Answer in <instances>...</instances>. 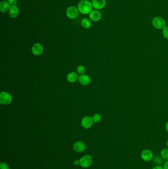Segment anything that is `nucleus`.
I'll use <instances>...</instances> for the list:
<instances>
[{
	"label": "nucleus",
	"mask_w": 168,
	"mask_h": 169,
	"mask_svg": "<svg viewBox=\"0 0 168 169\" xmlns=\"http://www.w3.org/2000/svg\"><path fill=\"white\" fill-rule=\"evenodd\" d=\"M73 164H74V165H75V166H78L80 165V161H79V160H75V161L74 162H73Z\"/></svg>",
	"instance_id": "24"
},
{
	"label": "nucleus",
	"mask_w": 168,
	"mask_h": 169,
	"mask_svg": "<svg viewBox=\"0 0 168 169\" xmlns=\"http://www.w3.org/2000/svg\"><path fill=\"white\" fill-rule=\"evenodd\" d=\"M12 96L7 92H2L0 94V103L2 104L7 105L11 103Z\"/></svg>",
	"instance_id": "5"
},
{
	"label": "nucleus",
	"mask_w": 168,
	"mask_h": 169,
	"mask_svg": "<svg viewBox=\"0 0 168 169\" xmlns=\"http://www.w3.org/2000/svg\"><path fill=\"white\" fill-rule=\"evenodd\" d=\"M11 6H16L17 4V0H8Z\"/></svg>",
	"instance_id": "23"
},
{
	"label": "nucleus",
	"mask_w": 168,
	"mask_h": 169,
	"mask_svg": "<svg viewBox=\"0 0 168 169\" xmlns=\"http://www.w3.org/2000/svg\"><path fill=\"white\" fill-rule=\"evenodd\" d=\"M79 12L78 8L74 6H71L66 11V15L69 19H73L78 17Z\"/></svg>",
	"instance_id": "4"
},
{
	"label": "nucleus",
	"mask_w": 168,
	"mask_h": 169,
	"mask_svg": "<svg viewBox=\"0 0 168 169\" xmlns=\"http://www.w3.org/2000/svg\"><path fill=\"white\" fill-rule=\"evenodd\" d=\"M93 7L92 3L88 0H81L77 6L79 11L83 15L89 14L92 11Z\"/></svg>",
	"instance_id": "1"
},
{
	"label": "nucleus",
	"mask_w": 168,
	"mask_h": 169,
	"mask_svg": "<svg viewBox=\"0 0 168 169\" xmlns=\"http://www.w3.org/2000/svg\"><path fill=\"white\" fill-rule=\"evenodd\" d=\"M79 82L82 85L87 86L91 83V80L89 76L82 74L79 77Z\"/></svg>",
	"instance_id": "12"
},
{
	"label": "nucleus",
	"mask_w": 168,
	"mask_h": 169,
	"mask_svg": "<svg viewBox=\"0 0 168 169\" xmlns=\"http://www.w3.org/2000/svg\"><path fill=\"white\" fill-rule=\"evenodd\" d=\"M92 119L93 120L94 122L98 123L101 120V116L99 114H94L92 117Z\"/></svg>",
	"instance_id": "18"
},
{
	"label": "nucleus",
	"mask_w": 168,
	"mask_h": 169,
	"mask_svg": "<svg viewBox=\"0 0 168 169\" xmlns=\"http://www.w3.org/2000/svg\"><path fill=\"white\" fill-rule=\"evenodd\" d=\"M32 52L34 55L38 56L42 55L44 52V47L42 45L38 43L33 45L32 48Z\"/></svg>",
	"instance_id": "8"
},
{
	"label": "nucleus",
	"mask_w": 168,
	"mask_h": 169,
	"mask_svg": "<svg viewBox=\"0 0 168 169\" xmlns=\"http://www.w3.org/2000/svg\"><path fill=\"white\" fill-rule=\"evenodd\" d=\"M93 122L92 118L90 116H85L81 120V124L83 128L87 129L92 127Z\"/></svg>",
	"instance_id": "6"
},
{
	"label": "nucleus",
	"mask_w": 168,
	"mask_h": 169,
	"mask_svg": "<svg viewBox=\"0 0 168 169\" xmlns=\"http://www.w3.org/2000/svg\"><path fill=\"white\" fill-rule=\"evenodd\" d=\"M163 168L164 169H168V160L165 163Z\"/></svg>",
	"instance_id": "25"
},
{
	"label": "nucleus",
	"mask_w": 168,
	"mask_h": 169,
	"mask_svg": "<svg viewBox=\"0 0 168 169\" xmlns=\"http://www.w3.org/2000/svg\"><path fill=\"white\" fill-rule=\"evenodd\" d=\"M167 146H168V141H167Z\"/></svg>",
	"instance_id": "28"
},
{
	"label": "nucleus",
	"mask_w": 168,
	"mask_h": 169,
	"mask_svg": "<svg viewBox=\"0 0 168 169\" xmlns=\"http://www.w3.org/2000/svg\"><path fill=\"white\" fill-rule=\"evenodd\" d=\"M152 23L154 27L157 29H163L166 26V22L161 17H156L152 19Z\"/></svg>",
	"instance_id": "2"
},
{
	"label": "nucleus",
	"mask_w": 168,
	"mask_h": 169,
	"mask_svg": "<svg viewBox=\"0 0 168 169\" xmlns=\"http://www.w3.org/2000/svg\"><path fill=\"white\" fill-rule=\"evenodd\" d=\"M67 79L68 82L70 83H75L77 81V79H79L78 75L77 74L75 73V72H71L68 74Z\"/></svg>",
	"instance_id": "15"
},
{
	"label": "nucleus",
	"mask_w": 168,
	"mask_h": 169,
	"mask_svg": "<svg viewBox=\"0 0 168 169\" xmlns=\"http://www.w3.org/2000/svg\"><path fill=\"white\" fill-rule=\"evenodd\" d=\"M161 156L162 158L165 160H168V149L164 148L161 151Z\"/></svg>",
	"instance_id": "17"
},
{
	"label": "nucleus",
	"mask_w": 168,
	"mask_h": 169,
	"mask_svg": "<svg viewBox=\"0 0 168 169\" xmlns=\"http://www.w3.org/2000/svg\"><path fill=\"white\" fill-rule=\"evenodd\" d=\"M80 161V165L82 167L86 168L90 167L92 165L93 160L91 156L87 155L83 156L79 160Z\"/></svg>",
	"instance_id": "3"
},
{
	"label": "nucleus",
	"mask_w": 168,
	"mask_h": 169,
	"mask_svg": "<svg viewBox=\"0 0 168 169\" xmlns=\"http://www.w3.org/2000/svg\"><path fill=\"white\" fill-rule=\"evenodd\" d=\"M11 7V6L9 2L4 1L0 4V11L2 13H7L8 11H9Z\"/></svg>",
	"instance_id": "14"
},
{
	"label": "nucleus",
	"mask_w": 168,
	"mask_h": 169,
	"mask_svg": "<svg viewBox=\"0 0 168 169\" xmlns=\"http://www.w3.org/2000/svg\"><path fill=\"white\" fill-rule=\"evenodd\" d=\"M89 17L90 19H91V20H92L95 22H97L100 20L102 15L100 11L96 9V10L92 11L90 12V13L89 14Z\"/></svg>",
	"instance_id": "10"
},
{
	"label": "nucleus",
	"mask_w": 168,
	"mask_h": 169,
	"mask_svg": "<svg viewBox=\"0 0 168 169\" xmlns=\"http://www.w3.org/2000/svg\"><path fill=\"white\" fill-rule=\"evenodd\" d=\"M77 71L80 74H83L85 71V69L84 66L83 65H79L77 68Z\"/></svg>",
	"instance_id": "19"
},
{
	"label": "nucleus",
	"mask_w": 168,
	"mask_h": 169,
	"mask_svg": "<svg viewBox=\"0 0 168 169\" xmlns=\"http://www.w3.org/2000/svg\"><path fill=\"white\" fill-rule=\"evenodd\" d=\"M162 34L165 38L168 39V26H165L163 29Z\"/></svg>",
	"instance_id": "20"
},
{
	"label": "nucleus",
	"mask_w": 168,
	"mask_h": 169,
	"mask_svg": "<svg viewBox=\"0 0 168 169\" xmlns=\"http://www.w3.org/2000/svg\"><path fill=\"white\" fill-rule=\"evenodd\" d=\"M19 15V9L16 6H11L9 11V15L12 19H15L18 17Z\"/></svg>",
	"instance_id": "13"
},
{
	"label": "nucleus",
	"mask_w": 168,
	"mask_h": 169,
	"mask_svg": "<svg viewBox=\"0 0 168 169\" xmlns=\"http://www.w3.org/2000/svg\"><path fill=\"white\" fill-rule=\"evenodd\" d=\"M73 149L77 152H82L86 148V146L83 142H77L73 144Z\"/></svg>",
	"instance_id": "11"
},
{
	"label": "nucleus",
	"mask_w": 168,
	"mask_h": 169,
	"mask_svg": "<svg viewBox=\"0 0 168 169\" xmlns=\"http://www.w3.org/2000/svg\"><path fill=\"white\" fill-rule=\"evenodd\" d=\"M165 128H166L167 132H168V122H167L166 124V125H165Z\"/></svg>",
	"instance_id": "27"
},
{
	"label": "nucleus",
	"mask_w": 168,
	"mask_h": 169,
	"mask_svg": "<svg viewBox=\"0 0 168 169\" xmlns=\"http://www.w3.org/2000/svg\"><path fill=\"white\" fill-rule=\"evenodd\" d=\"M0 169H9V167L5 163H1L0 164Z\"/></svg>",
	"instance_id": "21"
},
{
	"label": "nucleus",
	"mask_w": 168,
	"mask_h": 169,
	"mask_svg": "<svg viewBox=\"0 0 168 169\" xmlns=\"http://www.w3.org/2000/svg\"><path fill=\"white\" fill-rule=\"evenodd\" d=\"M154 162L156 164H161L162 160L161 159L158 157H155L154 158Z\"/></svg>",
	"instance_id": "22"
},
{
	"label": "nucleus",
	"mask_w": 168,
	"mask_h": 169,
	"mask_svg": "<svg viewBox=\"0 0 168 169\" xmlns=\"http://www.w3.org/2000/svg\"><path fill=\"white\" fill-rule=\"evenodd\" d=\"M93 7L96 10L103 9L106 5V0H92Z\"/></svg>",
	"instance_id": "9"
},
{
	"label": "nucleus",
	"mask_w": 168,
	"mask_h": 169,
	"mask_svg": "<svg viewBox=\"0 0 168 169\" xmlns=\"http://www.w3.org/2000/svg\"><path fill=\"white\" fill-rule=\"evenodd\" d=\"M141 156L142 159L146 162L150 161L153 157L151 151L148 149L144 150L141 153Z\"/></svg>",
	"instance_id": "7"
},
{
	"label": "nucleus",
	"mask_w": 168,
	"mask_h": 169,
	"mask_svg": "<svg viewBox=\"0 0 168 169\" xmlns=\"http://www.w3.org/2000/svg\"><path fill=\"white\" fill-rule=\"evenodd\" d=\"M81 26L85 29H88L91 26V21L89 19L84 18L81 20Z\"/></svg>",
	"instance_id": "16"
},
{
	"label": "nucleus",
	"mask_w": 168,
	"mask_h": 169,
	"mask_svg": "<svg viewBox=\"0 0 168 169\" xmlns=\"http://www.w3.org/2000/svg\"><path fill=\"white\" fill-rule=\"evenodd\" d=\"M152 169H164V168L160 166H155V167H154Z\"/></svg>",
	"instance_id": "26"
}]
</instances>
